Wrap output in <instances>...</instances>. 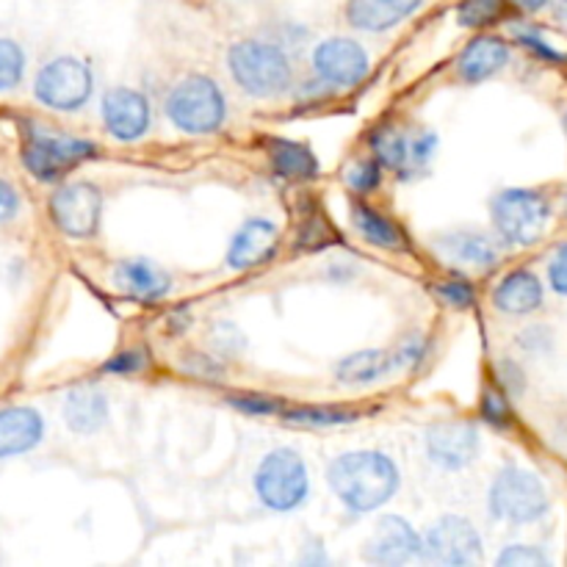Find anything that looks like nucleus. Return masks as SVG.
Segmentation results:
<instances>
[{
	"label": "nucleus",
	"instance_id": "1",
	"mask_svg": "<svg viewBox=\"0 0 567 567\" xmlns=\"http://www.w3.org/2000/svg\"><path fill=\"white\" fill-rule=\"evenodd\" d=\"M327 482L352 513L380 509L399 491V468L382 452L341 454L327 468Z\"/></svg>",
	"mask_w": 567,
	"mask_h": 567
},
{
	"label": "nucleus",
	"instance_id": "2",
	"mask_svg": "<svg viewBox=\"0 0 567 567\" xmlns=\"http://www.w3.org/2000/svg\"><path fill=\"white\" fill-rule=\"evenodd\" d=\"M227 64H230L233 81L252 97H277L291 86V64L286 53L271 42L244 39L230 48Z\"/></svg>",
	"mask_w": 567,
	"mask_h": 567
},
{
	"label": "nucleus",
	"instance_id": "3",
	"mask_svg": "<svg viewBox=\"0 0 567 567\" xmlns=\"http://www.w3.org/2000/svg\"><path fill=\"white\" fill-rule=\"evenodd\" d=\"M493 227L513 247H532L551 221V203L535 188H507L491 203Z\"/></svg>",
	"mask_w": 567,
	"mask_h": 567
},
{
	"label": "nucleus",
	"instance_id": "4",
	"mask_svg": "<svg viewBox=\"0 0 567 567\" xmlns=\"http://www.w3.org/2000/svg\"><path fill=\"white\" fill-rule=\"evenodd\" d=\"M225 114V94L205 75L186 78L166 97V116L172 120V125L183 133H194V136L219 131Z\"/></svg>",
	"mask_w": 567,
	"mask_h": 567
},
{
	"label": "nucleus",
	"instance_id": "5",
	"mask_svg": "<svg viewBox=\"0 0 567 567\" xmlns=\"http://www.w3.org/2000/svg\"><path fill=\"white\" fill-rule=\"evenodd\" d=\"M97 147L86 138L70 136V133L48 131L42 125L25 127V147H22V161L28 172L39 181H59L61 175L75 169L83 161L94 158Z\"/></svg>",
	"mask_w": 567,
	"mask_h": 567
},
{
	"label": "nucleus",
	"instance_id": "6",
	"mask_svg": "<svg viewBox=\"0 0 567 567\" xmlns=\"http://www.w3.org/2000/svg\"><path fill=\"white\" fill-rule=\"evenodd\" d=\"M310 482L305 460L293 449H275L255 471V493L264 507L291 513L308 498Z\"/></svg>",
	"mask_w": 567,
	"mask_h": 567
},
{
	"label": "nucleus",
	"instance_id": "7",
	"mask_svg": "<svg viewBox=\"0 0 567 567\" xmlns=\"http://www.w3.org/2000/svg\"><path fill=\"white\" fill-rule=\"evenodd\" d=\"M491 513L515 526L535 524L548 513L546 487L532 471L507 465L491 485Z\"/></svg>",
	"mask_w": 567,
	"mask_h": 567
},
{
	"label": "nucleus",
	"instance_id": "8",
	"mask_svg": "<svg viewBox=\"0 0 567 567\" xmlns=\"http://www.w3.org/2000/svg\"><path fill=\"white\" fill-rule=\"evenodd\" d=\"M92 70L83 61L61 55V59H53L50 64H44L39 70L37 83H33V94L48 109L78 111L92 97Z\"/></svg>",
	"mask_w": 567,
	"mask_h": 567
},
{
	"label": "nucleus",
	"instance_id": "9",
	"mask_svg": "<svg viewBox=\"0 0 567 567\" xmlns=\"http://www.w3.org/2000/svg\"><path fill=\"white\" fill-rule=\"evenodd\" d=\"M421 554L424 559L449 567H468L482 563V537L465 518H446L437 520L426 537L421 540Z\"/></svg>",
	"mask_w": 567,
	"mask_h": 567
},
{
	"label": "nucleus",
	"instance_id": "10",
	"mask_svg": "<svg viewBox=\"0 0 567 567\" xmlns=\"http://www.w3.org/2000/svg\"><path fill=\"white\" fill-rule=\"evenodd\" d=\"M103 194L94 183H70L50 197V216L55 227L70 238H92L100 227Z\"/></svg>",
	"mask_w": 567,
	"mask_h": 567
},
{
	"label": "nucleus",
	"instance_id": "11",
	"mask_svg": "<svg viewBox=\"0 0 567 567\" xmlns=\"http://www.w3.org/2000/svg\"><path fill=\"white\" fill-rule=\"evenodd\" d=\"M313 70L321 83L338 89H354L369 72V53L354 39H327L316 48Z\"/></svg>",
	"mask_w": 567,
	"mask_h": 567
},
{
	"label": "nucleus",
	"instance_id": "12",
	"mask_svg": "<svg viewBox=\"0 0 567 567\" xmlns=\"http://www.w3.org/2000/svg\"><path fill=\"white\" fill-rule=\"evenodd\" d=\"M480 432L465 421H449V424L432 426L426 435V452L435 465L446 471H463L480 454Z\"/></svg>",
	"mask_w": 567,
	"mask_h": 567
},
{
	"label": "nucleus",
	"instance_id": "13",
	"mask_svg": "<svg viewBox=\"0 0 567 567\" xmlns=\"http://www.w3.org/2000/svg\"><path fill=\"white\" fill-rule=\"evenodd\" d=\"M105 131L120 142H136L150 131L147 97L136 89H111L103 97Z\"/></svg>",
	"mask_w": 567,
	"mask_h": 567
},
{
	"label": "nucleus",
	"instance_id": "14",
	"mask_svg": "<svg viewBox=\"0 0 567 567\" xmlns=\"http://www.w3.org/2000/svg\"><path fill=\"white\" fill-rule=\"evenodd\" d=\"M421 554V537L415 535L413 526L399 515H388L377 524L374 535L365 543V559L374 565L396 567L410 563Z\"/></svg>",
	"mask_w": 567,
	"mask_h": 567
},
{
	"label": "nucleus",
	"instance_id": "15",
	"mask_svg": "<svg viewBox=\"0 0 567 567\" xmlns=\"http://www.w3.org/2000/svg\"><path fill=\"white\" fill-rule=\"evenodd\" d=\"M280 233H277L275 221L269 219H249L238 227L233 236L230 249H227V266L236 271L252 269V266L266 264L275 255Z\"/></svg>",
	"mask_w": 567,
	"mask_h": 567
},
{
	"label": "nucleus",
	"instance_id": "16",
	"mask_svg": "<svg viewBox=\"0 0 567 567\" xmlns=\"http://www.w3.org/2000/svg\"><path fill=\"white\" fill-rule=\"evenodd\" d=\"M421 3L424 0H347L343 17L358 31L382 33L408 20L410 14H415Z\"/></svg>",
	"mask_w": 567,
	"mask_h": 567
},
{
	"label": "nucleus",
	"instance_id": "17",
	"mask_svg": "<svg viewBox=\"0 0 567 567\" xmlns=\"http://www.w3.org/2000/svg\"><path fill=\"white\" fill-rule=\"evenodd\" d=\"M114 282L136 302H158L172 291L169 275L144 258L120 260L114 269Z\"/></svg>",
	"mask_w": 567,
	"mask_h": 567
},
{
	"label": "nucleus",
	"instance_id": "18",
	"mask_svg": "<svg viewBox=\"0 0 567 567\" xmlns=\"http://www.w3.org/2000/svg\"><path fill=\"white\" fill-rule=\"evenodd\" d=\"M509 61V44L498 37H476L457 59V75L465 83H482L502 72Z\"/></svg>",
	"mask_w": 567,
	"mask_h": 567
},
{
	"label": "nucleus",
	"instance_id": "19",
	"mask_svg": "<svg viewBox=\"0 0 567 567\" xmlns=\"http://www.w3.org/2000/svg\"><path fill=\"white\" fill-rule=\"evenodd\" d=\"M42 415L31 408L0 410V460L25 454L42 441Z\"/></svg>",
	"mask_w": 567,
	"mask_h": 567
},
{
	"label": "nucleus",
	"instance_id": "20",
	"mask_svg": "<svg viewBox=\"0 0 567 567\" xmlns=\"http://www.w3.org/2000/svg\"><path fill=\"white\" fill-rule=\"evenodd\" d=\"M493 305L507 316H529L543 308V282L529 269H515L493 288Z\"/></svg>",
	"mask_w": 567,
	"mask_h": 567
},
{
	"label": "nucleus",
	"instance_id": "21",
	"mask_svg": "<svg viewBox=\"0 0 567 567\" xmlns=\"http://www.w3.org/2000/svg\"><path fill=\"white\" fill-rule=\"evenodd\" d=\"M435 252L463 269H491L498 264L496 244L480 233H452L435 241Z\"/></svg>",
	"mask_w": 567,
	"mask_h": 567
},
{
	"label": "nucleus",
	"instance_id": "22",
	"mask_svg": "<svg viewBox=\"0 0 567 567\" xmlns=\"http://www.w3.org/2000/svg\"><path fill=\"white\" fill-rule=\"evenodd\" d=\"M64 419L78 435H92L109 421V399L97 388H75L66 393Z\"/></svg>",
	"mask_w": 567,
	"mask_h": 567
},
{
	"label": "nucleus",
	"instance_id": "23",
	"mask_svg": "<svg viewBox=\"0 0 567 567\" xmlns=\"http://www.w3.org/2000/svg\"><path fill=\"white\" fill-rule=\"evenodd\" d=\"M393 369H396L393 349H365V352H354L343 358L336 365V377L343 385H371V382L391 374Z\"/></svg>",
	"mask_w": 567,
	"mask_h": 567
},
{
	"label": "nucleus",
	"instance_id": "24",
	"mask_svg": "<svg viewBox=\"0 0 567 567\" xmlns=\"http://www.w3.org/2000/svg\"><path fill=\"white\" fill-rule=\"evenodd\" d=\"M269 161L277 175L297 177V181H308L319 172V161H316L313 150L299 142H288V138H271Z\"/></svg>",
	"mask_w": 567,
	"mask_h": 567
},
{
	"label": "nucleus",
	"instance_id": "25",
	"mask_svg": "<svg viewBox=\"0 0 567 567\" xmlns=\"http://www.w3.org/2000/svg\"><path fill=\"white\" fill-rule=\"evenodd\" d=\"M354 227L360 230V236L369 244L382 249H404L408 247V238H404L402 227L396 221H391L388 216H382L380 210L369 208V205H354L352 208Z\"/></svg>",
	"mask_w": 567,
	"mask_h": 567
},
{
	"label": "nucleus",
	"instance_id": "26",
	"mask_svg": "<svg viewBox=\"0 0 567 567\" xmlns=\"http://www.w3.org/2000/svg\"><path fill=\"white\" fill-rule=\"evenodd\" d=\"M371 147H374L377 161L388 169H408V161H410V142L402 131L396 127L385 125V127H377L371 133Z\"/></svg>",
	"mask_w": 567,
	"mask_h": 567
},
{
	"label": "nucleus",
	"instance_id": "27",
	"mask_svg": "<svg viewBox=\"0 0 567 567\" xmlns=\"http://www.w3.org/2000/svg\"><path fill=\"white\" fill-rule=\"evenodd\" d=\"M282 419L288 424H299V426H338V424H352L358 421V410L349 408H297L282 413Z\"/></svg>",
	"mask_w": 567,
	"mask_h": 567
},
{
	"label": "nucleus",
	"instance_id": "28",
	"mask_svg": "<svg viewBox=\"0 0 567 567\" xmlns=\"http://www.w3.org/2000/svg\"><path fill=\"white\" fill-rule=\"evenodd\" d=\"M509 33L515 37V42L524 44V48L529 50V53H535L537 59L554 61V64H563V61H567L565 50H559L557 44L540 31V28L529 25V22H513V25H509Z\"/></svg>",
	"mask_w": 567,
	"mask_h": 567
},
{
	"label": "nucleus",
	"instance_id": "29",
	"mask_svg": "<svg viewBox=\"0 0 567 567\" xmlns=\"http://www.w3.org/2000/svg\"><path fill=\"white\" fill-rule=\"evenodd\" d=\"M25 70V55L22 48L11 39H0V92H9L22 81Z\"/></svg>",
	"mask_w": 567,
	"mask_h": 567
},
{
	"label": "nucleus",
	"instance_id": "30",
	"mask_svg": "<svg viewBox=\"0 0 567 567\" xmlns=\"http://www.w3.org/2000/svg\"><path fill=\"white\" fill-rule=\"evenodd\" d=\"M502 14V0H463L457 6V22L465 28L491 25Z\"/></svg>",
	"mask_w": 567,
	"mask_h": 567
},
{
	"label": "nucleus",
	"instance_id": "31",
	"mask_svg": "<svg viewBox=\"0 0 567 567\" xmlns=\"http://www.w3.org/2000/svg\"><path fill=\"white\" fill-rule=\"evenodd\" d=\"M482 419L487 421L496 430H509L513 426V408H509L507 393L491 388V391L482 396Z\"/></svg>",
	"mask_w": 567,
	"mask_h": 567
},
{
	"label": "nucleus",
	"instance_id": "32",
	"mask_svg": "<svg viewBox=\"0 0 567 567\" xmlns=\"http://www.w3.org/2000/svg\"><path fill=\"white\" fill-rule=\"evenodd\" d=\"M498 567H548L551 557L537 546H509L498 554Z\"/></svg>",
	"mask_w": 567,
	"mask_h": 567
},
{
	"label": "nucleus",
	"instance_id": "33",
	"mask_svg": "<svg viewBox=\"0 0 567 567\" xmlns=\"http://www.w3.org/2000/svg\"><path fill=\"white\" fill-rule=\"evenodd\" d=\"M230 408H236L244 415H271L282 413V402L275 396H266V393H238V396L227 399Z\"/></svg>",
	"mask_w": 567,
	"mask_h": 567
},
{
	"label": "nucleus",
	"instance_id": "34",
	"mask_svg": "<svg viewBox=\"0 0 567 567\" xmlns=\"http://www.w3.org/2000/svg\"><path fill=\"white\" fill-rule=\"evenodd\" d=\"M382 181L380 161H358L347 169V183L352 192L358 194H371Z\"/></svg>",
	"mask_w": 567,
	"mask_h": 567
},
{
	"label": "nucleus",
	"instance_id": "35",
	"mask_svg": "<svg viewBox=\"0 0 567 567\" xmlns=\"http://www.w3.org/2000/svg\"><path fill=\"white\" fill-rule=\"evenodd\" d=\"M435 293L449 305V308L465 310L476 302L474 286H471L468 280H463V277H452V280L446 282H437Z\"/></svg>",
	"mask_w": 567,
	"mask_h": 567
},
{
	"label": "nucleus",
	"instance_id": "36",
	"mask_svg": "<svg viewBox=\"0 0 567 567\" xmlns=\"http://www.w3.org/2000/svg\"><path fill=\"white\" fill-rule=\"evenodd\" d=\"M426 354H430V341L421 336H410L408 341H402L396 349H393L396 369H419V365L426 360Z\"/></svg>",
	"mask_w": 567,
	"mask_h": 567
},
{
	"label": "nucleus",
	"instance_id": "37",
	"mask_svg": "<svg viewBox=\"0 0 567 567\" xmlns=\"http://www.w3.org/2000/svg\"><path fill=\"white\" fill-rule=\"evenodd\" d=\"M147 360L150 354L144 349H125V352L105 360L103 371H109V374H136V371H142L147 365Z\"/></svg>",
	"mask_w": 567,
	"mask_h": 567
},
{
	"label": "nucleus",
	"instance_id": "38",
	"mask_svg": "<svg viewBox=\"0 0 567 567\" xmlns=\"http://www.w3.org/2000/svg\"><path fill=\"white\" fill-rule=\"evenodd\" d=\"M437 150V136L435 133L424 131L421 136H415V142H410V161L408 166H415V169H424L430 164V158Z\"/></svg>",
	"mask_w": 567,
	"mask_h": 567
},
{
	"label": "nucleus",
	"instance_id": "39",
	"mask_svg": "<svg viewBox=\"0 0 567 567\" xmlns=\"http://www.w3.org/2000/svg\"><path fill=\"white\" fill-rule=\"evenodd\" d=\"M548 282L559 297H567V244L554 252L551 264H548Z\"/></svg>",
	"mask_w": 567,
	"mask_h": 567
},
{
	"label": "nucleus",
	"instance_id": "40",
	"mask_svg": "<svg viewBox=\"0 0 567 567\" xmlns=\"http://www.w3.org/2000/svg\"><path fill=\"white\" fill-rule=\"evenodd\" d=\"M17 214H20V194L9 183L0 181V225L14 219Z\"/></svg>",
	"mask_w": 567,
	"mask_h": 567
},
{
	"label": "nucleus",
	"instance_id": "41",
	"mask_svg": "<svg viewBox=\"0 0 567 567\" xmlns=\"http://www.w3.org/2000/svg\"><path fill=\"white\" fill-rule=\"evenodd\" d=\"M498 374H502L504 391H513V393L524 391V374L518 371V365L502 363V371H498Z\"/></svg>",
	"mask_w": 567,
	"mask_h": 567
},
{
	"label": "nucleus",
	"instance_id": "42",
	"mask_svg": "<svg viewBox=\"0 0 567 567\" xmlns=\"http://www.w3.org/2000/svg\"><path fill=\"white\" fill-rule=\"evenodd\" d=\"M551 20H554V25L559 28V31L565 33L567 37V0H551Z\"/></svg>",
	"mask_w": 567,
	"mask_h": 567
},
{
	"label": "nucleus",
	"instance_id": "43",
	"mask_svg": "<svg viewBox=\"0 0 567 567\" xmlns=\"http://www.w3.org/2000/svg\"><path fill=\"white\" fill-rule=\"evenodd\" d=\"M509 3L518 6L520 11H543L551 0H509Z\"/></svg>",
	"mask_w": 567,
	"mask_h": 567
},
{
	"label": "nucleus",
	"instance_id": "44",
	"mask_svg": "<svg viewBox=\"0 0 567 567\" xmlns=\"http://www.w3.org/2000/svg\"><path fill=\"white\" fill-rule=\"evenodd\" d=\"M563 437H565V441H567V419L563 421Z\"/></svg>",
	"mask_w": 567,
	"mask_h": 567
},
{
	"label": "nucleus",
	"instance_id": "45",
	"mask_svg": "<svg viewBox=\"0 0 567 567\" xmlns=\"http://www.w3.org/2000/svg\"><path fill=\"white\" fill-rule=\"evenodd\" d=\"M565 131H567V114H565Z\"/></svg>",
	"mask_w": 567,
	"mask_h": 567
}]
</instances>
